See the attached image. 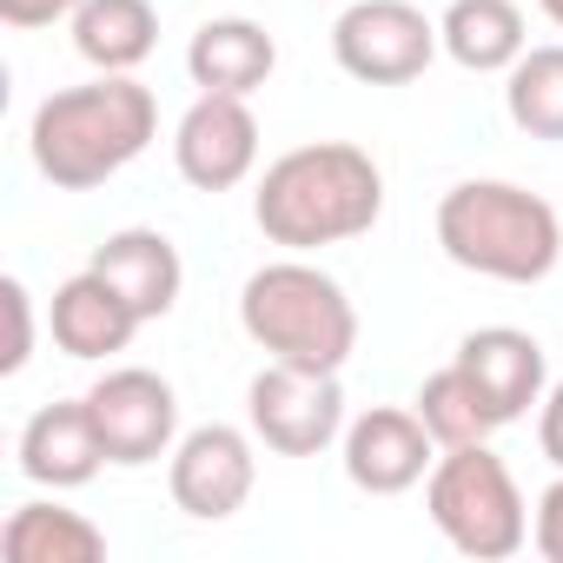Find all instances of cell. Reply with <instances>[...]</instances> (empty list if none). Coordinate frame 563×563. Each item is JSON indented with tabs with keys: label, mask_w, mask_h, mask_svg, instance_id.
I'll list each match as a JSON object with an SVG mask.
<instances>
[{
	"label": "cell",
	"mask_w": 563,
	"mask_h": 563,
	"mask_svg": "<svg viewBox=\"0 0 563 563\" xmlns=\"http://www.w3.org/2000/svg\"><path fill=\"white\" fill-rule=\"evenodd\" d=\"M378 212H385V173L352 140H312V146L278 153L252 192L258 232L286 252L365 239L378 225Z\"/></svg>",
	"instance_id": "cell-1"
},
{
	"label": "cell",
	"mask_w": 563,
	"mask_h": 563,
	"mask_svg": "<svg viewBox=\"0 0 563 563\" xmlns=\"http://www.w3.org/2000/svg\"><path fill=\"white\" fill-rule=\"evenodd\" d=\"M159 133V107L133 74H100L87 87H60L34 107L27 146L41 179L60 192H93L113 173H126Z\"/></svg>",
	"instance_id": "cell-2"
},
{
	"label": "cell",
	"mask_w": 563,
	"mask_h": 563,
	"mask_svg": "<svg viewBox=\"0 0 563 563\" xmlns=\"http://www.w3.org/2000/svg\"><path fill=\"white\" fill-rule=\"evenodd\" d=\"M438 245L477 278L537 286L563 258V219L543 192H523L510 179H457L438 199Z\"/></svg>",
	"instance_id": "cell-3"
},
{
	"label": "cell",
	"mask_w": 563,
	"mask_h": 563,
	"mask_svg": "<svg viewBox=\"0 0 563 563\" xmlns=\"http://www.w3.org/2000/svg\"><path fill=\"white\" fill-rule=\"evenodd\" d=\"M239 325L265 358L299 365V372H345L352 352H358V306L306 252L272 258L245 278Z\"/></svg>",
	"instance_id": "cell-4"
},
{
	"label": "cell",
	"mask_w": 563,
	"mask_h": 563,
	"mask_svg": "<svg viewBox=\"0 0 563 563\" xmlns=\"http://www.w3.org/2000/svg\"><path fill=\"white\" fill-rule=\"evenodd\" d=\"M424 510L438 523V537L457 550V556H477V563H504L530 543V504L510 477V464L484 444H451L431 477H424Z\"/></svg>",
	"instance_id": "cell-5"
},
{
	"label": "cell",
	"mask_w": 563,
	"mask_h": 563,
	"mask_svg": "<svg viewBox=\"0 0 563 563\" xmlns=\"http://www.w3.org/2000/svg\"><path fill=\"white\" fill-rule=\"evenodd\" d=\"M245 418H252V438L278 457H319L352 424L339 372H299L278 358L245 385Z\"/></svg>",
	"instance_id": "cell-6"
},
{
	"label": "cell",
	"mask_w": 563,
	"mask_h": 563,
	"mask_svg": "<svg viewBox=\"0 0 563 563\" xmlns=\"http://www.w3.org/2000/svg\"><path fill=\"white\" fill-rule=\"evenodd\" d=\"M438 47V21H424L411 0H352L332 21V60L365 87H411Z\"/></svg>",
	"instance_id": "cell-7"
},
{
	"label": "cell",
	"mask_w": 563,
	"mask_h": 563,
	"mask_svg": "<svg viewBox=\"0 0 563 563\" xmlns=\"http://www.w3.org/2000/svg\"><path fill=\"white\" fill-rule=\"evenodd\" d=\"M87 411H93V424H100L107 464L140 471V464L173 457V444H179V398H173V385H166L159 372H146V365L107 372V378L87 391Z\"/></svg>",
	"instance_id": "cell-8"
},
{
	"label": "cell",
	"mask_w": 563,
	"mask_h": 563,
	"mask_svg": "<svg viewBox=\"0 0 563 563\" xmlns=\"http://www.w3.org/2000/svg\"><path fill=\"white\" fill-rule=\"evenodd\" d=\"M173 166L199 192H232L258 166V120L239 93H199L173 126Z\"/></svg>",
	"instance_id": "cell-9"
},
{
	"label": "cell",
	"mask_w": 563,
	"mask_h": 563,
	"mask_svg": "<svg viewBox=\"0 0 563 563\" xmlns=\"http://www.w3.org/2000/svg\"><path fill=\"white\" fill-rule=\"evenodd\" d=\"M173 504L199 523H219L232 510H245L252 484H258V457H252V438L239 424H199L173 444Z\"/></svg>",
	"instance_id": "cell-10"
},
{
	"label": "cell",
	"mask_w": 563,
	"mask_h": 563,
	"mask_svg": "<svg viewBox=\"0 0 563 563\" xmlns=\"http://www.w3.org/2000/svg\"><path fill=\"white\" fill-rule=\"evenodd\" d=\"M339 444H345V477H352L365 497H405V490L424 484L431 464H438V457H431L438 438L424 431L418 411H398V405L358 411Z\"/></svg>",
	"instance_id": "cell-11"
},
{
	"label": "cell",
	"mask_w": 563,
	"mask_h": 563,
	"mask_svg": "<svg viewBox=\"0 0 563 563\" xmlns=\"http://www.w3.org/2000/svg\"><path fill=\"white\" fill-rule=\"evenodd\" d=\"M87 265L107 278V286H120V299H126L146 325H153V319H166V312L179 306V286H186L179 245H173L166 232H153V225H126V232L100 239Z\"/></svg>",
	"instance_id": "cell-12"
},
{
	"label": "cell",
	"mask_w": 563,
	"mask_h": 563,
	"mask_svg": "<svg viewBox=\"0 0 563 563\" xmlns=\"http://www.w3.org/2000/svg\"><path fill=\"white\" fill-rule=\"evenodd\" d=\"M457 365L484 385V398H490V411H497L504 424H517V418H523L530 405H543V391H550L543 345H537L530 332H517V325H477V332H464Z\"/></svg>",
	"instance_id": "cell-13"
},
{
	"label": "cell",
	"mask_w": 563,
	"mask_h": 563,
	"mask_svg": "<svg viewBox=\"0 0 563 563\" xmlns=\"http://www.w3.org/2000/svg\"><path fill=\"white\" fill-rule=\"evenodd\" d=\"M107 464V444H100V424L87 411V398H60V405H41L21 431V471L47 490H80L93 484Z\"/></svg>",
	"instance_id": "cell-14"
},
{
	"label": "cell",
	"mask_w": 563,
	"mask_h": 563,
	"mask_svg": "<svg viewBox=\"0 0 563 563\" xmlns=\"http://www.w3.org/2000/svg\"><path fill=\"white\" fill-rule=\"evenodd\" d=\"M146 319L120 299V286H107V278L87 265V272H74L67 286H54V345L67 352V358H113V352H126L133 345V332H140Z\"/></svg>",
	"instance_id": "cell-15"
},
{
	"label": "cell",
	"mask_w": 563,
	"mask_h": 563,
	"mask_svg": "<svg viewBox=\"0 0 563 563\" xmlns=\"http://www.w3.org/2000/svg\"><path fill=\"white\" fill-rule=\"evenodd\" d=\"M278 67V47L258 21L245 14H219V21H199V34L186 41V74L199 93H239L252 100Z\"/></svg>",
	"instance_id": "cell-16"
},
{
	"label": "cell",
	"mask_w": 563,
	"mask_h": 563,
	"mask_svg": "<svg viewBox=\"0 0 563 563\" xmlns=\"http://www.w3.org/2000/svg\"><path fill=\"white\" fill-rule=\"evenodd\" d=\"M438 41L464 74H510L530 47V27L517 0H451L438 21Z\"/></svg>",
	"instance_id": "cell-17"
},
{
	"label": "cell",
	"mask_w": 563,
	"mask_h": 563,
	"mask_svg": "<svg viewBox=\"0 0 563 563\" xmlns=\"http://www.w3.org/2000/svg\"><path fill=\"white\" fill-rule=\"evenodd\" d=\"M0 556L8 563H100L107 556V530L67 504H21L8 523H0Z\"/></svg>",
	"instance_id": "cell-18"
},
{
	"label": "cell",
	"mask_w": 563,
	"mask_h": 563,
	"mask_svg": "<svg viewBox=\"0 0 563 563\" xmlns=\"http://www.w3.org/2000/svg\"><path fill=\"white\" fill-rule=\"evenodd\" d=\"M74 47L100 74H133L159 47V14L153 0H80L74 14Z\"/></svg>",
	"instance_id": "cell-19"
},
{
	"label": "cell",
	"mask_w": 563,
	"mask_h": 563,
	"mask_svg": "<svg viewBox=\"0 0 563 563\" xmlns=\"http://www.w3.org/2000/svg\"><path fill=\"white\" fill-rule=\"evenodd\" d=\"M411 411L424 418V431L438 438V451H451V444H484L490 431H504V418L490 411L484 385H477L457 358L418 385V405H411Z\"/></svg>",
	"instance_id": "cell-20"
},
{
	"label": "cell",
	"mask_w": 563,
	"mask_h": 563,
	"mask_svg": "<svg viewBox=\"0 0 563 563\" xmlns=\"http://www.w3.org/2000/svg\"><path fill=\"white\" fill-rule=\"evenodd\" d=\"M504 113L530 140H563V47H523L504 74Z\"/></svg>",
	"instance_id": "cell-21"
},
{
	"label": "cell",
	"mask_w": 563,
	"mask_h": 563,
	"mask_svg": "<svg viewBox=\"0 0 563 563\" xmlns=\"http://www.w3.org/2000/svg\"><path fill=\"white\" fill-rule=\"evenodd\" d=\"M0 306H8V352H0V372L14 378L34 358V299H27L21 278H0Z\"/></svg>",
	"instance_id": "cell-22"
},
{
	"label": "cell",
	"mask_w": 563,
	"mask_h": 563,
	"mask_svg": "<svg viewBox=\"0 0 563 563\" xmlns=\"http://www.w3.org/2000/svg\"><path fill=\"white\" fill-rule=\"evenodd\" d=\"M530 543H537V556H543V563H563V471H556V484L537 497V517H530Z\"/></svg>",
	"instance_id": "cell-23"
},
{
	"label": "cell",
	"mask_w": 563,
	"mask_h": 563,
	"mask_svg": "<svg viewBox=\"0 0 563 563\" xmlns=\"http://www.w3.org/2000/svg\"><path fill=\"white\" fill-rule=\"evenodd\" d=\"M80 14V0H0V21L8 27H54V21H74Z\"/></svg>",
	"instance_id": "cell-24"
},
{
	"label": "cell",
	"mask_w": 563,
	"mask_h": 563,
	"mask_svg": "<svg viewBox=\"0 0 563 563\" xmlns=\"http://www.w3.org/2000/svg\"><path fill=\"white\" fill-rule=\"evenodd\" d=\"M537 444H543V457L563 471V378L543 391V405H537Z\"/></svg>",
	"instance_id": "cell-25"
},
{
	"label": "cell",
	"mask_w": 563,
	"mask_h": 563,
	"mask_svg": "<svg viewBox=\"0 0 563 563\" xmlns=\"http://www.w3.org/2000/svg\"><path fill=\"white\" fill-rule=\"evenodd\" d=\"M537 8H543V14H550L556 27H563V0H537Z\"/></svg>",
	"instance_id": "cell-26"
}]
</instances>
